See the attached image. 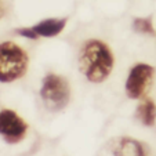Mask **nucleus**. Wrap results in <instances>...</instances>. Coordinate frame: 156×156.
I'll return each instance as SVG.
<instances>
[{"instance_id": "3", "label": "nucleus", "mask_w": 156, "mask_h": 156, "mask_svg": "<svg viewBox=\"0 0 156 156\" xmlns=\"http://www.w3.org/2000/svg\"><path fill=\"white\" fill-rule=\"evenodd\" d=\"M40 97L50 111H62L69 104L71 88L66 79L55 73H48L43 79L40 87Z\"/></svg>"}, {"instance_id": "7", "label": "nucleus", "mask_w": 156, "mask_h": 156, "mask_svg": "<svg viewBox=\"0 0 156 156\" xmlns=\"http://www.w3.org/2000/svg\"><path fill=\"white\" fill-rule=\"evenodd\" d=\"M113 156H145V149L140 141L124 137L115 147Z\"/></svg>"}, {"instance_id": "4", "label": "nucleus", "mask_w": 156, "mask_h": 156, "mask_svg": "<svg viewBox=\"0 0 156 156\" xmlns=\"http://www.w3.org/2000/svg\"><path fill=\"white\" fill-rule=\"evenodd\" d=\"M155 69L149 64H137L129 72L126 80V94L131 100L142 98L151 88Z\"/></svg>"}, {"instance_id": "2", "label": "nucleus", "mask_w": 156, "mask_h": 156, "mask_svg": "<svg viewBox=\"0 0 156 156\" xmlns=\"http://www.w3.org/2000/svg\"><path fill=\"white\" fill-rule=\"evenodd\" d=\"M27 51L14 41L0 43V83H11L21 79L28 71Z\"/></svg>"}, {"instance_id": "1", "label": "nucleus", "mask_w": 156, "mask_h": 156, "mask_svg": "<svg viewBox=\"0 0 156 156\" xmlns=\"http://www.w3.org/2000/svg\"><path fill=\"white\" fill-rule=\"evenodd\" d=\"M79 64L80 71L88 82L101 83L111 75L115 58L106 43L97 39H90L86 40L80 48Z\"/></svg>"}, {"instance_id": "9", "label": "nucleus", "mask_w": 156, "mask_h": 156, "mask_svg": "<svg viewBox=\"0 0 156 156\" xmlns=\"http://www.w3.org/2000/svg\"><path fill=\"white\" fill-rule=\"evenodd\" d=\"M133 29L137 33H144V35H155V29L152 25V18H134L133 21Z\"/></svg>"}, {"instance_id": "11", "label": "nucleus", "mask_w": 156, "mask_h": 156, "mask_svg": "<svg viewBox=\"0 0 156 156\" xmlns=\"http://www.w3.org/2000/svg\"><path fill=\"white\" fill-rule=\"evenodd\" d=\"M3 15H4V4H3V2L0 0V20L3 18Z\"/></svg>"}, {"instance_id": "8", "label": "nucleus", "mask_w": 156, "mask_h": 156, "mask_svg": "<svg viewBox=\"0 0 156 156\" xmlns=\"http://www.w3.org/2000/svg\"><path fill=\"white\" fill-rule=\"evenodd\" d=\"M136 118L144 126H147V127L153 126L156 122V104L151 98H145L137 106Z\"/></svg>"}, {"instance_id": "6", "label": "nucleus", "mask_w": 156, "mask_h": 156, "mask_svg": "<svg viewBox=\"0 0 156 156\" xmlns=\"http://www.w3.org/2000/svg\"><path fill=\"white\" fill-rule=\"evenodd\" d=\"M65 25H66V18H47L33 25L32 29L39 37H54L64 30Z\"/></svg>"}, {"instance_id": "10", "label": "nucleus", "mask_w": 156, "mask_h": 156, "mask_svg": "<svg viewBox=\"0 0 156 156\" xmlns=\"http://www.w3.org/2000/svg\"><path fill=\"white\" fill-rule=\"evenodd\" d=\"M15 33L22 37H27V39H30V40H36L39 39V36L36 35V32L32 29V28H18L15 29Z\"/></svg>"}, {"instance_id": "5", "label": "nucleus", "mask_w": 156, "mask_h": 156, "mask_svg": "<svg viewBox=\"0 0 156 156\" xmlns=\"http://www.w3.org/2000/svg\"><path fill=\"white\" fill-rule=\"evenodd\" d=\"M28 124L11 109L0 111V136L9 144H18L25 138Z\"/></svg>"}]
</instances>
